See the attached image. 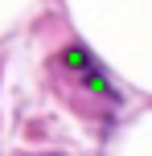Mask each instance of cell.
<instances>
[{
	"mask_svg": "<svg viewBox=\"0 0 152 156\" xmlns=\"http://www.w3.org/2000/svg\"><path fill=\"white\" fill-rule=\"evenodd\" d=\"M54 66H62V70H74V74H87V70H95V54L90 49H82V45H66L62 54L54 58Z\"/></svg>",
	"mask_w": 152,
	"mask_h": 156,
	"instance_id": "6da1fadb",
	"label": "cell"
}]
</instances>
